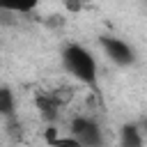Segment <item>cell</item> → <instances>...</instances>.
Here are the masks:
<instances>
[{
    "label": "cell",
    "mask_w": 147,
    "mask_h": 147,
    "mask_svg": "<svg viewBox=\"0 0 147 147\" xmlns=\"http://www.w3.org/2000/svg\"><path fill=\"white\" fill-rule=\"evenodd\" d=\"M62 62L74 78L96 90V62L87 48H83L80 44H67L62 51Z\"/></svg>",
    "instance_id": "6da1fadb"
},
{
    "label": "cell",
    "mask_w": 147,
    "mask_h": 147,
    "mask_svg": "<svg viewBox=\"0 0 147 147\" xmlns=\"http://www.w3.org/2000/svg\"><path fill=\"white\" fill-rule=\"evenodd\" d=\"M71 136H76L80 140L83 147H101L103 145V136L96 122H92L90 117H76L71 122Z\"/></svg>",
    "instance_id": "7a4b0ae2"
},
{
    "label": "cell",
    "mask_w": 147,
    "mask_h": 147,
    "mask_svg": "<svg viewBox=\"0 0 147 147\" xmlns=\"http://www.w3.org/2000/svg\"><path fill=\"white\" fill-rule=\"evenodd\" d=\"M99 44H101V48L106 51V55H108L115 64H119V67L133 64L136 55H133V48H131L126 41H122V39H117V37H101Z\"/></svg>",
    "instance_id": "3957f363"
},
{
    "label": "cell",
    "mask_w": 147,
    "mask_h": 147,
    "mask_svg": "<svg viewBox=\"0 0 147 147\" xmlns=\"http://www.w3.org/2000/svg\"><path fill=\"white\" fill-rule=\"evenodd\" d=\"M34 103H37V108H39V113H41V117H44L46 122H55V119H57L60 101H57L55 94H37Z\"/></svg>",
    "instance_id": "277c9868"
},
{
    "label": "cell",
    "mask_w": 147,
    "mask_h": 147,
    "mask_svg": "<svg viewBox=\"0 0 147 147\" xmlns=\"http://www.w3.org/2000/svg\"><path fill=\"white\" fill-rule=\"evenodd\" d=\"M119 145L122 147H142V136L136 124H124L119 133Z\"/></svg>",
    "instance_id": "5b68a950"
},
{
    "label": "cell",
    "mask_w": 147,
    "mask_h": 147,
    "mask_svg": "<svg viewBox=\"0 0 147 147\" xmlns=\"http://www.w3.org/2000/svg\"><path fill=\"white\" fill-rule=\"evenodd\" d=\"M0 5L9 11H21V14H28L37 7V0H0Z\"/></svg>",
    "instance_id": "8992f818"
},
{
    "label": "cell",
    "mask_w": 147,
    "mask_h": 147,
    "mask_svg": "<svg viewBox=\"0 0 147 147\" xmlns=\"http://www.w3.org/2000/svg\"><path fill=\"white\" fill-rule=\"evenodd\" d=\"M0 113L7 119L14 115V99H11V90L9 87H2L0 90Z\"/></svg>",
    "instance_id": "52a82bcc"
},
{
    "label": "cell",
    "mask_w": 147,
    "mask_h": 147,
    "mask_svg": "<svg viewBox=\"0 0 147 147\" xmlns=\"http://www.w3.org/2000/svg\"><path fill=\"white\" fill-rule=\"evenodd\" d=\"M51 147H83V145L76 136H69V138H55L51 142Z\"/></svg>",
    "instance_id": "ba28073f"
},
{
    "label": "cell",
    "mask_w": 147,
    "mask_h": 147,
    "mask_svg": "<svg viewBox=\"0 0 147 147\" xmlns=\"http://www.w3.org/2000/svg\"><path fill=\"white\" fill-rule=\"evenodd\" d=\"M64 7L69 11H80L83 9V0H64Z\"/></svg>",
    "instance_id": "9c48e42d"
},
{
    "label": "cell",
    "mask_w": 147,
    "mask_h": 147,
    "mask_svg": "<svg viewBox=\"0 0 147 147\" xmlns=\"http://www.w3.org/2000/svg\"><path fill=\"white\" fill-rule=\"evenodd\" d=\"M142 126H145V133H147V117H145V122H142Z\"/></svg>",
    "instance_id": "30bf717a"
}]
</instances>
